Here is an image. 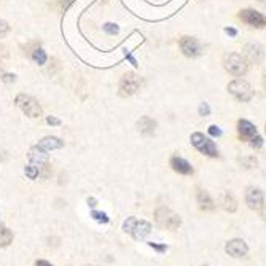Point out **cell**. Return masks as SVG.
<instances>
[{
	"label": "cell",
	"mask_w": 266,
	"mask_h": 266,
	"mask_svg": "<svg viewBox=\"0 0 266 266\" xmlns=\"http://www.w3.org/2000/svg\"><path fill=\"white\" fill-rule=\"evenodd\" d=\"M10 32V26H8V22L7 21H3V20H0V39L5 37Z\"/></svg>",
	"instance_id": "484cf974"
},
{
	"label": "cell",
	"mask_w": 266,
	"mask_h": 266,
	"mask_svg": "<svg viewBox=\"0 0 266 266\" xmlns=\"http://www.w3.org/2000/svg\"><path fill=\"white\" fill-rule=\"evenodd\" d=\"M141 86H142V78L129 72V74H124L122 82H120V94L123 98H128V96L136 94L141 89Z\"/></svg>",
	"instance_id": "8992f818"
},
{
	"label": "cell",
	"mask_w": 266,
	"mask_h": 266,
	"mask_svg": "<svg viewBox=\"0 0 266 266\" xmlns=\"http://www.w3.org/2000/svg\"><path fill=\"white\" fill-rule=\"evenodd\" d=\"M220 204H222V207L226 210V212H236V209H238V203H236L234 196L229 191L223 193V195H222Z\"/></svg>",
	"instance_id": "d6986e66"
},
{
	"label": "cell",
	"mask_w": 266,
	"mask_h": 266,
	"mask_svg": "<svg viewBox=\"0 0 266 266\" xmlns=\"http://www.w3.org/2000/svg\"><path fill=\"white\" fill-rule=\"evenodd\" d=\"M104 31H105L107 34H110V35H115V34H118L120 29H118V26H115V24H110V22H108V24H105V26H104Z\"/></svg>",
	"instance_id": "4316f807"
},
{
	"label": "cell",
	"mask_w": 266,
	"mask_h": 266,
	"mask_svg": "<svg viewBox=\"0 0 266 266\" xmlns=\"http://www.w3.org/2000/svg\"><path fill=\"white\" fill-rule=\"evenodd\" d=\"M72 2H74V0H59V11L67 10V7H69Z\"/></svg>",
	"instance_id": "f546056e"
},
{
	"label": "cell",
	"mask_w": 266,
	"mask_h": 266,
	"mask_svg": "<svg viewBox=\"0 0 266 266\" xmlns=\"http://www.w3.org/2000/svg\"><path fill=\"white\" fill-rule=\"evenodd\" d=\"M123 231L131 234L136 241H142L152 233V223L147 220H137L136 217H128L123 223Z\"/></svg>",
	"instance_id": "6da1fadb"
},
{
	"label": "cell",
	"mask_w": 266,
	"mask_h": 266,
	"mask_svg": "<svg viewBox=\"0 0 266 266\" xmlns=\"http://www.w3.org/2000/svg\"><path fill=\"white\" fill-rule=\"evenodd\" d=\"M225 32H226L228 35H231V37H234V35L238 34V31H236V29H233V27H226V29H225Z\"/></svg>",
	"instance_id": "e575fe53"
},
{
	"label": "cell",
	"mask_w": 266,
	"mask_h": 266,
	"mask_svg": "<svg viewBox=\"0 0 266 266\" xmlns=\"http://www.w3.org/2000/svg\"><path fill=\"white\" fill-rule=\"evenodd\" d=\"M155 222L158 223L161 228H166V229H177L182 225L180 215L167 207H158L155 210Z\"/></svg>",
	"instance_id": "7a4b0ae2"
},
{
	"label": "cell",
	"mask_w": 266,
	"mask_h": 266,
	"mask_svg": "<svg viewBox=\"0 0 266 266\" xmlns=\"http://www.w3.org/2000/svg\"><path fill=\"white\" fill-rule=\"evenodd\" d=\"M228 91L231 93L238 101H241V102L250 101L252 96H253V91H252L250 84L247 83L246 80H239V78H238V80H233L231 83L228 84Z\"/></svg>",
	"instance_id": "52a82bcc"
},
{
	"label": "cell",
	"mask_w": 266,
	"mask_h": 266,
	"mask_svg": "<svg viewBox=\"0 0 266 266\" xmlns=\"http://www.w3.org/2000/svg\"><path fill=\"white\" fill-rule=\"evenodd\" d=\"M16 105L27 115L29 118H39L41 115V107L37 102V99H34L29 94H20L16 98Z\"/></svg>",
	"instance_id": "5b68a950"
},
{
	"label": "cell",
	"mask_w": 266,
	"mask_h": 266,
	"mask_svg": "<svg viewBox=\"0 0 266 266\" xmlns=\"http://www.w3.org/2000/svg\"><path fill=\"white\" fill-rule=\"evenodd\" d=\"M29 160H31L32 164H37L39 169H40L41 166L48 164V153H46V150L40 148L39 145H37V147L31 148V152H29Z\"/></svg>",
	"instance_id": "9a60e30c"
},
{
	"label": "cell",
	"mask_w": 266,
	"mask_h": 266,
	"mask_svg": "<svg viewBox=\"0 0 266 266\" xmlns=\"http://www.w3.org/2000/svg\"><path fill=\"white\" fill-rule=\"evenodd\" d=\"M39 147L50 152V150H56V148H62L64 147V141H61L59 137H43L41 141L39 142Z\"/></svg>",
	"instance_id": "ac0fdd59"
},
{
	"label": "cell",
	"mask_w": 266,
	"mask_h": 266,
	"mask_svg": "<svg viewBox=\"0 0 266 266\" xmlns=\"http://www.w3.org/2000/svg\"><path fill=\"white\" fill-rule=\"evenodd\" d=\"M239 20L243 22H246L247 26H250V27L263 29L266 26V16L262 15V13H258V11H255V10H250V8L239 11Z\"/></svg>",
	"instance_id": "ba28073f"
},
{
	"label": "cell",
	"mask_w": 266,
	"mask_h": 266,
	"mask_svg": "<svg viewBox=\"0 0 266 266\" xmlns=\"http://www.w3.org/2000/svg\"><path fill=\"white\" fill-rule=\"evenodd\" d=\"M196 201H198V205H199V209H201V210H214L215 209L214 199L210 198V195L205 190L198 188V191H196Z\"/></svg>",
	"instance_id": "2e32d148"
},
{
	"label": "cell",
	"mask_w": 266,
	"mask_h": 266,
	"mask_svg": "<svg viewBox=\"0 0 266 266\" xmlns=\"http://www.w3.org/2000/svg\"><path fill=\"white\" fill-rule=\"evenodd\" d=\"M191 143L195 145L198 152H201L205 156H210V158L219 156V150H217V145L214 143V141H210L209 137H205L201 132L191 134Z\"/></svg>",
	"instance_id": "277c9868"
},
{
	"label": "cell",
	"mask_w": 266,
	"mask_h": 266,
	"mask_svg": "<svg viewBox=\"0 0 266 266\" xmlns=\"http://www.w3.org/2000/svg\"><path fill=\"white\" fill-rule=\"evenodd\" d=\"M148 246L152 247L153 250H156L158 253H164L167 250V246L166 244H158V243H148Z\"/></svg>",
	"instance_id": "d4e9b609"
},
{
	"label": "cell",
	"mask_w": 266,
	"mask_h": 266,
	"mask_svg": "<svg viewBox=\"0 0 266 266\" xmlns=\"http://www.w3.org/2000/svg\"><path fill=\"white\" fill-rule=\"evenodd\" d=\"M225 252L233 258H244L249 253V246L246 244L244 239H229L225 244Z\"/></svg>",
	"instance_id": "30bf717a"
},
{
	"label": "cell",
	"mask_w": 266,
	"mask_h": 266,
	"mask_svg": "<svg viewBox=\"0 0 266 266\" xmlns=\"http://www.w3.org/2000/svg\"><path fill=\"white\" fill-rule=\"evenodd\" d=\"M209 105L207 104H205V102H204V104H201V107H199V113H201V115H209Z\"/></svg>",
	"instance_id": "4dcf8cb0"
},
{
	"label": "cell",
	"mask_w": 266,
	"mask_h": 266,
	"mask_svg": "<svg viewBox=\"0 0 266 266\" xmlns=\"http://www.w3.org/2000/svg\"><path fill=\"white\" fill-rule=\"evenodd\" d=\"M3 80L5 82H15V75H5Z\"/></svg>",
	"instance_id": "d590c367"
},
{
	"label": "cell",
	"mask_w": 266,
	"mask_h": 266,
	"mask_svg": "<svg viewBox=\"0 0 266 266\" xmlns=\"http://www.w3.org/2000/svg\"><path fill=\"white\" fill-rule=\"evenodd\" d=\"M32 59L35 62H37L39 65H43L45 62H46V54H45V51L41 50V48H35V50L32 51Z\"/></svg>",
	"instance_id": "44dd1931"
},
{
	"label": "cell",
	"mask_w": 266,
	"mask_h": 266,
	"mask_svg": "<svg viewBox=\"0 0 266 266\" xmlns=\"http://www.w3.org/2000/svg\"><path fill=\"white\" fill-rule=\"evenodd\" d=\"M209 134L212 137H220L222 136V129L219 128V126L212 124V126H209Z\"/></svg>",
	"instance_id": "83f0119b"
},
{
	"label": "cell",
	"mask_w": 266,
	"mask_h": 266,
	"mask_svg": "<svg viewBox=\"0 0 266 266\" xmlns=\"http://www.w3.org/2000/svg\"><path fill=\"white\" fill-rule=\"evenodd\" d=\"M46 122H48V124H54V126L61 124V122H59L58 118H54V117H48V118H46Z\"/></svg>",
	"instance_id": "1f68e13d"
},
{
	"label": "cell",
	"mask_w": 266,
	"mask_h": 266,
	"mask_svg": "<svg viewBox=\"0 0 266 266\" xmlns=\"http://www.w3.org/2000/svg\"><path fill=\"white\" fill-rule=\"evenodd\" d=\"M258 2L262 3V5H266V0H258Z\"/></svg>",
	"instance_id": "74e56055"
},
{
	"label": "cell",
	"mask_w": 266,
	"mask_h": 266,
	"mask_svg": "<svg viewBox=\"0 0 266 266\" xmlns=\"http://www.w3.org/2000/svg\"><path fill=\"white\" fill-rule=\"evenodd\" d=\"M244 58L252 64H260L265 58V50L258 43H249L244 46Z\"/></svg>",
	"instance_id": "7c38bea8"
},
{
	"label": "cell",
	"mask_w": 266,
	"mask_h": 266,
	"mask_svg": "<svg viewBox=\"0 0 266 266\" xmlns=\"http://www.w3.org/2000/svg\"><path fill=\"white\" fill-rule=\"evenodd\" d=\"M5 59H8V48L0 43V62L5 61Z\"/></svg>",
	"instance_id": "f1b7e54d"
},
{
	"label": "cell",
	"mask_w": 266,
	"mask_h": 266,
	"mask_svg": "<svg viewBox=\"0 0 266 266\" xmlns=\"http://www.w3.org/2000/svg\"><path fill=\"white\" fill-rule=\"evenodd\" d=\"M263 86H265V93H266V75L263 77Z\"/></svg>",
	"instance_id": "8d00e7d4"
},
{
	"label": "cell",
	"mask_w": 266,
	"mask_h": 266,
	"mask_svg": "<svg viewBox=\"0 0 266 266\" xmlns=\"http://www.w3.org/2000/svg\"><path fill=\"white\" fill-rule=\"evenodd\" d=\"M180 50L185 54L186 58H198L199 54L203 53L201 43L198 41V39L195 37H182L179 41Z\"/></svg>",
	"instance_id": "8fae6325"
},
{
	"label": "cell",
	"mask_w": 266,
	"mask_h": 266,
	"mask_svg": "<svg viewBox=\"0 0 266 266\" xmlns=\"http://www.w3.org/2000/svg\"><path fill=\"white\" fill-rule=\"evenodd\" d=\"M35 266H53L50 262H46V260H39L37 263H35Z\"/></svg>",
	"instance_id": "836d02e7"
},
{
	"label": "cell",
	"mask_w": 266,
	"mask_h": 266,
	"mask_svg": "<svg viewBox=\"0 0 266 266\" xmlns=\"http://www.w3.org/2000/svg\"><path fill=\"white\" fill-rule=\"evenodd\" d=\"M249 143H250V147H252V148H257V150H258V148H262V147H263V139L257 134L255 137H252V139H250Z\"/></svg>",
	"instance_id": "cb8c5ba5"
},
{
	"label": "cell",
	"mask_w": 266,
	"mask_h": 266,
	"mask_svg": "<svg viewBox=\"0 0 266 266\" xmlns=\"http://www.w3.org/2000/svg\"><path fill=\"white\" fill-rule=\"evenodd\" d=\"M223 65L228 74H231L234 77H243L247 72V61L246 58H243L238 53H228L223 58Z\"/></svg>",
	"instance_id": "3957f363"
},
{
	"label": "cell",
	"mask_w": 266,
	"mask_h": 266,
	"mask_svg": "<svg viewBox=\"0 0 266 266\" xmlns=\"http://www.w3.org/2000/svg\"><path fill=\"white\" fill-rule=\"evenodd\" d=\"M246 204L252 210H262L265 207V195L257 186H249L246 190Z\"/></svg>",
	"instance_id": "9c48e42d"
},
{
	"label": "cell",
	"mask_w": 266,
	"mask_h": 266,
	"mask_svg": "<svg viewBox=\"0 0 266 266\" xmlns=\"http://www.w3.org/2000/svg\"><path fill=\"white\" fill-rule=\"evenodd\" d=\"M13 243V233L7 226L0 225V247H8Z\"/></svg>",
	"instance_id": "ffe728a7"
},
{
	"label": "cell",
	"mask_w": 266,
	"mask_h": 266,
	"mask_svg": "<svg viewBox=\"0 0 266 266\" xmlns=\"http://www.w3.org/2000/svg\"><path fill=\"white\" fill-rule=\"evenodd\" d=\"M24 172H26V175L31 180H35L40 175V169H39V166H35V164H29V166L24 167Z\"/></svg>",
	"instance_id": "7402d4cb"
},
{
	"label": "cell",
	"mask_w": 266,
	"mask_h": 266,
	"mask_svg": "<svg viewBox=\"0 0 266 266\" xmlns=\"http://www.w3.org/2000/svg\"><path fill=\"white\" fill-rule=\"evenodd\" d=\"M137 129L143 136H153L156 129V122L150 117H142L137 122Z\"/></svg>",
	"instance_id": "e0dca14e"
},
{
	"label": "cell",
	"mask_w": 266,
	"mask_h": 266,
	"mask_svg": "<svg viewBox=\"0 0 266 266\" xmlns=\"http://www.w3.org/2000/svg\"><path fill=\"white\" fill-rule=\"evenodd\" d=\"M91 217L99 223H108V217L105 212H98V210H93L91 212Z\"/></svg>",
	"instance_id": "603a6c76"
},
{
	"label": "cell",
	"mask_w": 266,
	"mask_h": 266,
	"mask_svg": "<svg viewBox=\"0 0 266 266\" xmlns=\"http://www.w3.org/2000/svg\"><path fill=\"white\" fill-rule=\"evenodd\" d=\"M238 132L243 141H250L252 137L257 136V128L249 120H239L238 122Z\"/></svg>",
	"instance_id": "4fadbf2b"
},
{
	"label": "cell",
	"mask_w": 266,
	"mask_h": 266,
	"mask_svg": "<svg viewBox=\"0 0 266 266\" xmlns=\"http://www.w3.org/2000/svg\"><path fill=\"white\" fill-rule=\"evenodd\" d=\"M171 166L175 172L182 174V175H190L193 174V166L188 161L184 160L182 156H172L171 158Z\"/></svg>",
	"instance_id": "5bb4252c"
},
{
	"label": "cell",
	"mask_w": 266,
	"mask_h": 266,
	"mask_svg": "<svg viewBox=\"0 0 266 266\" xmlns=\"http://www.w3.org/2000/svg\"><path fill=\"white\" fill-rule=\"evenodd\" d=\"M86 203H88L89 207H96V205H98V201H96L94 198H88V199H86Z\"/></svg>",
	"instance_id": "d6a6232c"
}]
</instances>
